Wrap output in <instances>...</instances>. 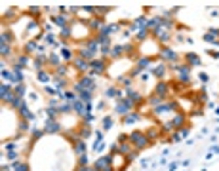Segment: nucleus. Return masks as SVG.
<instances>
[{"label": "nucleus", "instance_id": "1", "mask_svg": "<svg viewBox=\"0 0 219 171\" xmlns=\"http://www.w3.org/2000/svg\"><path fill=\"white\" fill-rule=\"evenodd\" d=\"M130 142L137 148V150H141V148L149 146V137H147L145 133H141V131H133V133H130Z\"/></svg>", "mask_w": 219, "mask_h": 171}, {"label": "nucleus", "instance_id": "2", "mask_svg": "<svg viewBox=\"0 0 219 171\" xmlns=\"http://www.w3.org/2000/svg\"><path fill=\"white\" fill-rule=\"evenodd\" d=\"M133 106H135V105H133L128 97H122V99H118L115 110H116V114H124V116H128V114L133 110Z\"/></svg>", "mask_w": 219, "mask_h": 171}, {"label": "nucleus", "instance_id": "3", "mask_svg": "<svg viewBox=\"0 0 219 171\" xmlns=\"http://www.w3.org/2000/svg\"><path fill=\"white\" fill-rule=\"evenodd\" d=\"M90 70L94 74H103L107 70V65H105V59H94L90 61Z\"/></svg>", "mask_w": 219, "mask_h": 171}, {"label": "nucleus", "instance_id": "4", "mask_svg": "<svg viewBox=\"0 0 219 171\" xmlns=\"http://www.w3.org/2000/svg\"><path fill=\"white\" fill-rule=\"evenodd\" d=\"M175 109H177V105L175 103H162V105H158V106H154V114H166V112H175Z\"/></svg>", "mask_w": 219, "mask_h": 171}, {"label": "nucleus", "instance_id": "5", "mask_svg": "<svg viewBox=\"0 0 219 171\" xmlns=\"http://www.w3.org/2000/svg\"><path fill=\"white\" fill-rule=\"evenodd\" d=\"M160 57H164L166 61H169V65H173V61L177 59V53H175L173 49H169V48H162L160 49Z\"/></svg>", "mask_w": 219, "mask_h": 171}, {"label": "nucleus", "instance_id": "6", "mask_svg": "<svg viewBox=\"0 0 219 171\" xmlns=\"http://www.w3.org/2000/svg\"><path fill=\"white\" fill-rule=\"evenodd\" d=\"M0 93H2V101H6V103H13V99H15V93L10 89V86H2Z\"/></svg>", "mask_w": 219, "mask_h": 171}, {"label": "nucleus", "instance_id": "7", "mask_svg": "<svg viewBox=\"0 0 219 171\" xmlns=\"http://www.w3.org/2000/svg\"><path fill=\"white\" fill-rule=\"evenodd\" d=\"M59 129H61V127H59V124L55 122L53 118H48V120H46V127H44V133H57Z\"/></svg>", "mask_w": 219, "mask_h": 171}, {"label": "nucleus", "instance_id": "8", "mask_svg": "<svg viewBox=\"0 0 219 171\" xmlns=\"http://www.w3.org/2000/svg\"><path fill=\"white\" fill-rule=\"evenodd\" d=\"M169 124H172V127H173V129L181 127L183 124H185V114H183V112H177V114H175V116L172 118V122H169Z\"/></svg>", "mask_w": 219, "mask_h": 171}, {"label": "nucleus", "instance_id": "9", "mask_svg": "<svg viewBox=\"0 0 219 171\" xmlns=\"http://www.w3.org/2000/svg\"><path fill=\"white\" fill-rule=\"evenodd\" d=\"M74 67L78 70H82V72H86V70H90V63L84 59V57H76L74 59Z\"/></svg>", "mask_w": 219, "mask_h": 171}, {"label": "nucleus", "instance_id": "10", "mask_svg": "<svg viewBox=\"0 0 219 171\" xmlns=\"http://www.w3.org/2000/svg\"><path fill=\"white\" fill-rule=\"evenodd\" d=\"M156 95H160V97L166 99V95H168V84H166L164 80H160V82L156 84Z\"/></svg>", "mask_w": 219, "mask_h": 171}, {"label": "nucleus", "instance_id": "11", "mask_svg": "<svg viewBox=\"0 0 219 171\" xmlns=\"http://www.w3.org/2000/svg\"><path fill=\"white\" fill-rule=\"evenodd\" d=\"M141 120V114L139 112H130L128 116H124V124L128 126V124H135V122H139Z\"/></svg>", "mask_w": 219, "mask_h": 171}, {"label": "nucleus", "instance_id": "12", "mask_svg": "<svg viewBox=\"0 0 219 171\" xmlns=\"http://www.w3.org/2000/svg\"><path fill=\"white\" fill-rule=\"evenodd\" d=\"M105 95H107V99H122V91L116 89V88H109L107 91H105Z\"/></svg>", "mask_w": 219, "mask_h": 171}, {"label": "nucleus", "instance_id": "13", "mask_svg": "<svg viewBox=\"0 0 219 171\" xmlns=\"http://www.w3.org/2000/svg\"><path fill=\"white\" fill-rule=\"evenodd\" d=\"M151 72H152L154 76H156V78H160V80H162V78H164V72H166V65H164V63H162V65L154 67V69L151 70Z\"/></svg>", "mask_w": 219, "mask_h": 171}, {"label": "nucleus", "instance_id": "14", "mask_svg": "<svg viewBox=\"0 0 219 171\" xmlns=\"http://www.w3.org/2000/svg\"><path fill=\"white\" fill-rule=\"evenodd\" d=\"M128 99L133 105H137V103H141V93H137V91H133V89H128Z\"/></svg>", "mask_w": 219, "mask_h": 171}, {"label": "nucleus", "instance_id": "15", "mask_svg": "<svg viewBox=\"0 0 219 171\" xmlns=\"http://www.w3.org/2000/svg\"><path fill=\"white\" fill-rule=\"evenodd\" d=\"M84 150H86V142H84V139L76 141V142H74V152L78 154V156H82V154H84Z\"/></svg>", "mask_w": 219, "mask_h": 171}, {"label": "nucleus", "instance_id": "16", "mask_svg": "<svg viewBox=\"0 0 219 171\" xmlns=\"http://www.w3.org/2000/svg\"><path fill=\"white\" fill-rule=\"evenodd\" d=\"M187 61H189V63H193L194 67H200V63H202V61H200V57L196 55V53H193V52L187 53Z\"/></svg>", "mask_w": 219, "mask_h": 171}, {"label": "nucleus", "instance_id": "17", "mask_svg": "<svg viewBox=\"0 0 219 171\" xmlns=\"http://www.w3.org/2000/svg\"><path fill=\"white\" fill-rule=\"evenodd\" d=\"M120 55H124V46H115L111 49V57L112 59H118Z\"/></svg>", "mask_w": 219, "mask_h": 171}, {"label": "nucleus", "instance_id": "18", "mask_svg": "<svg viewBox=\"0 0 219 171\" xmlns=\"http://www.w3.org/2000/svg\"><path fill=\"white\" fill-rule=\"evenodd\" d=\"M23 78L25 76H23V72H21V69L15 67V69H13V84H19V82L23 84Z\"/></svg>", "mask_w": 219, "mask_h": 171}, {"label": "nucleus", "instance_id": "19", "mask_svg": "<svg viewBox=\"0 0 219 171\" xmlns=\"http://www.w3.org/2000/svg\"><path fill=\"white\" fill-rule=\"evenodd\" d=\"M38 80H40L42 84H48L50 80H53V76H50L46 70H40V72H38Z\"/></svg>", "mask_w": 219, "mask_h": 171}, {"label": "nucleus", "instance_id": "20", "mask_svg": "<svg viewBox=\"0 0 219 171\" xmlns=\"http://www.w3.org/2000/svg\"><path fill=\"white\" fill-rule=\"evenodd\" d=\"M67 21H69V19H67L65 15H57V17H53V23H55V25H59V27H63V29L69 27V25H67Z\"/></svg>", "mask_w": 219, "mask_h": 171}, {"label": "nucleus", "instance_id": "21", "mask_svg": "<svg viewBox=\"0 0 219 171\" xmlns=\"http://www.w3.org/2000/svg\"><path fill=\"white\" fill-rule=\"evenodd\" d=\"M27 63H29V55H27V53H23V55H21L19 59H17V69H21V67H27Z\"/></svg>", "mask_w": 219, "mask_h": 171}, {"label": "nucleus", "instance_id": "22", "mask_svg": "<svg viewBox=\"0 0 219 171\" xmlns=\"http://www.w3.org/2000/svg\"><path fill=\"white\" fill-rule=\"evenodd\" d=\"M149 38V29H139V32H137V40H147Z\"/></svg>", "mask_w": 219, "mask_h": 171}, {"label": "nucleus", "instance_id": "23", "mask_svg": "<svg viewBox=\"0 0 219 171\" xmlns=\"http://www.w3.org/2000/svg\"><path fill=\"white\" fill-rule=\"evenodd\" d=\"M112 124H115V120H112L111 116H105V120H103V129L107 131V129H111L112 127Z\"/></svg>", "mask_w": 219, "mask_h": 171}, {"label": "nucleus", "instance_id": "24", "mask_svg": "<svg viewBox=\"0 0 219 171\" xmlns=\"http://www.w3.org/2000/svg\"><path fill=\"white\" fill-rule=\"evenodd\" d=\"M13 167H15V171H29V166H27V163H21V162H15Z\"/></svg>", "mask_w": 219, "mask_h": 171}, {"label": "nucleus", "instance_id": "25", "mask_svg": "<svg viewBox=\"0 0 219 171\" xmlns=\"http://www.w3.org/2000/svg\"><path fill=\"white\" fill-rule=\"evenodd\" d=\"M74 106H73V103H65V105H61V109H59V112H65V114H69L70 110H73Z\"/></svg>", "mask_w": 219, "mask_h": 171}, {"label": "nucleus", "instance_id": "26", "mask_svg": "<svg viewBox=\"0 0 219 171\" xmlns=\"http://www.w3.org/2000/svg\"><path fill=\"white\" fill-rule=\"evenodd\" d=\"M90 133H91V129H90V126L86 124V126H84V129L80 131V139H88V137H90Z\"/></svg>", "mask_w": 219, "mask_h": 171}, {"label": "nucleus", "instance_id": "27", "mask_svg": "<svg viewBox=\"0 0 219 171\" xmlns=\"http://www.w3.org/2000/svg\"><path fill=\"white\" fill-rule=\"evenodd\" d=\"M61 55H63V59H67V61L73 59V53H70L69 48H63V49H61Z\"/></svg>", "mask_w": 219, "mask_h": 171}, {"label": "nucleus", "instance_id": "28", "mask_svg": "<svg viewBox=\"0 0 219 171\" xmlns=\"http://www.w3.org/2000/svg\"><path fill=\"white\" fill-rule=\"evenodd\" d=\"M8 42H12V32L4 31L2 32V44H8Z\"/></svg>", "mask_w": 219, "mask_h": 171}, {"label": "nucleus", "instance_id": "29", "mask_svg": "<svg viewBox=\"0 0 219 171\" xmlns=\"http://www.w3.org/2000/svg\"><path fill=\"white\" fill-rule=\"evenodd\" d=\"M50 63H53V67H57V69L61 67V65H59V63H61V61H59V57H57V55H55V53H52V55H50Z\"/></svg>", "mask_w": 219, "mask_h": 171}, {"label": "nucleus", "instance_id": "30", "mask_svg": "<svg viewBox=\"0 0 219 171\" xmlns=\"http://www.w3.org/2000/svg\"><path fill=\"white\" fill-rule=\"evenodd\" d=\"M10 53H12V48H10V44H2V57L10 55Z\"/></svg>", "mask_w": 219, "mask_h": 171}, {"label": "nucleus", "instance_id": "31", "mask_svg": "<svg viewBox=\"0 0 219 171\" xmlns=\"http://www.w3.org/2000/svg\"><path fill=\"white\" fill-rule=\"evenodd\" d=\"M15 95H17V97H23V95H25V86H23V84L15 88Z\"/></svg>", "mask_w": 219, "mask_h": 171}, {"label": "nucleus", "instance_id": "32", "mask_svg": "<svg viewBox=\"0 0 219 171\" xmlns=\"http://www.w3.org/2000/svg\"><path fill=\"white\" fill-rule=\"evenodd\" d=\"M183 137H181V133H173L172 137H169V142H179Z\"/></svg>", "mask_w": 219, "mask_h": 171}, {"label": "nucleus", "instance_id": "33", "mask_svg": "<svg viewBox=\"0 0 219 171\" xmlns=\"http://www.w3.org/2000/svg\"><path fill=\"white\" fill-rule=\"evenodd\" d=\"M156 135H158V129H156V127H152V129H151L149 133H147V137H149V141H151V139L156 137Z\"/></svg>", "mask_w": 219, "mask_h": 171}, {"label": "nucleus", "instance_id": "34", "mask_svg": "<svg viewBox=\"0 0 219 171\" xmlns=\"http://www.w3.org/2000/svg\"><path fill=\"white\" fill-rule=\"evenodd\" d=\"M19 129H21V131H27V129H29V120H23V122L19 124Z\"/></svg>", "mask_w": 219, "mask_h": 171}, {"label": "nucleus", "instance_id": "35", "mask_svg": "<svg viewBox=\"0 0 219 171\" xmlns=\"http://www.w3.org/2000/svg\"><path fill=\"white\" fill-rule=\"evenodd\" d=\"M202 38L206 40V42H214V44H215V36H214V34H210V32H208V34H204Z\"/></svg>", "mask_w": 219, "mask_h": 171}, {"label": "nucleus", "instance_id": "36", "mask_svg": "<svg viewBox=\"0 0 219 171\" xmlns=\"http://www.w3.org/2000/svg\"><path fill=\"white\" fill-rule=\"evenodd\" d=\"M78 163H80V166H88V158H86V154H82L80 158H78Z\"/></svg>", "mask_w": 219, "mask_h": 171}, {"label": "nucleus", "instance_id": "37", "mask_svg": "<svg viewBox=\"0 0 219 171\" xmlns=\"http://www.w3.org/2000/svg\"><path fill=\"white\" fill-rule=\"evenodd\" d=\"M198 78H200V82H202V84H206V82L210 80V76H208L206 72H200V76H198Z\"/></svg>", "mask_w": 219, "mask_h": 171}, {"label": "nucleus", "instance_id": "38", "mask_svg": "<svg viewBox=\"0 0 219 171\" xmlns=\"http://www.w3.org/2000/svg\"><path fill=\"white\" fill-rule=\"evenodd\" d=\"M189 131H190V126H189V127H183V129H181L179 133H181V137H187V135H189Z\"/></svg>", "mask_w": 219, "mask_h": 171}, {"label": "nucleus", "instance_id": "39", "mask_svg": "<svg viewBox=\"0 0 219 171\" xmlns=\"http://www.w3.org/2000/svg\"><path fill=\"white\" fill-rule=\"evenodd\" d=\"M122 84H124V86H128V88H130V86H132V78H130V76L122 78Z\"/></svg>", "mask_w": 219, "mask_h": 171}, {"label": "nucleus", "instance_id": "40", "mask_svg": "<svg viewBox=\"0 0 219 171\" xmlns=\"http://www.w3.org/2000/svg\"><path fill=\"white\" fill-rule=\"evenodd\" d=\"M8 160H17V152L10 150V152H8Z\"/></svg>", "mask_w": 219, "mask_h": 171}, {"label": "nucleus", "instance_id": "41", "mask_svg": "<svg viewBox=\"0 0 219 171\" xmlns=\"http://www.w3.org/2000/svg\"><path fill=\"white\" fill-rule=\"evenodd\" d=\"M210 152H211V154H219V146H217V145H215V146H211V150H210Z\"/></svg>", "mask_w": 219, "mask_h": 171}, {"label": "nucleus", "instance_id": "42", "mask_svg": "<svg viewBox=\"0 0 219 171\" xmlns=\"http://www.w3.org/2000/svg\"><path fill=\"white\" fill-rule=\"evenodd\" d=\"M13 148H15V145H13V142H8V145H6V150H13Z\"/></svg>", "mask_w": 219, "mask_h": 171}, {"label": "nucleus", "instance_id": "43", "mask_svg": "<svg viewBox=\"0 0 219 171\" xmlns=\"http://www.w3.org/2000/svg\"><path fill=\"white\" fill-rule=\"evenodd\" d=\"M29 12H31V13H36V15H38V13H40V8H31Z\"/></svg>", "mask_w": 219, "mask_h": 171}, {"label": "nucleus", "instance_id": "44", "mask_svg": "<svg viewBox=\"0 0 219 171\" xmlns=\"http://www.w3.org/2000/svg\"><path fill=\"white\" fill-rule=\"evenodd\" d=\"M177 169V163H172V166H169V171H175Z\"/></svg>", "mask_w": 219, "mask_h": 171}, {"label": "nucleus", "instance_id": "45", "mask_svg": "<svg viewBox=\"0 0 219 171\" xmlns=\"http://www.w3.org/2000/svg\"><path fill=\"white\" fill-rule=\"evenodd\" d=\"M215 114H219V106H217V109H215Z\"/></svg>", "mask_w": 219, "mask_h": 171}]
</instances>
